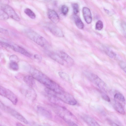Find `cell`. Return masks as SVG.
I'll list each match as a JSON object with an SVG mask.
<instances>
[{"instance_id": "25", "label": "cell", "mask_w": 126, "mask_h": 126, "mask_svg": "<svg viewBox=\"0 0 126 126\" xmlns=\"http://www.w3.org/2000/svg\"><path fill=\"white\" fill-rule=\"evenodd\" d=\"M10 67L11 69L14 71H17L19 69V66L17 63L15 62H11Z\"/></svg>"}, {"instance_id": "16", "label": "cell", "mask_w": 126, "mask_h": 126, "mask_svg": "<svg viewBox=\"0 0 126 126\" xmlns=\"http://www.w3.org/2000/svg\"><path fill=\"white\" fill-rule=\"evenodd\" d=\"M48 56L53 60L62 65L64 64L63 61L57 54L51 51H48L47 53Z\"/></svg>"}, {"instance_id": "30", "label": "cell", "mask_w": 126, "mask_h": 126, "mask_svg": "<svg viewBox=\"0 0 126 126\" xmlns=\"http://www.w3.org/2000/svg\"><path fill=\"white\" fill-rule=\"evenodd\" d=\"M10 62H18L19 61V59L17 56L15 55L11 56L9 58Z\"/></svg>"}, {"instance_id": "33", "label": "cell", "mask_w": 126, "mask_h": 126, "mask_svg": "<svg viewBox=\"0 0 126 126\" xmlns=\"http://www.w3.org/2000/svg\"><path fill=\"white\" fill-rule=\"evenodd\" d=\"M0 32L4 34H7L8 31L0 27Z\"/></svg>"}, {"instance_id": "35", "label": "cell", "mask_w": 126, "mask_h": 126, "mask_svg": "<svg viewBox=\"0 0 126 126\" xmlns=\"http://www.w3.org/2000/svg\"><path fill=\"white\" fill-rule=\"evenodd\" d=\"M34 57L36 59L39 60H40L42 59V57L41 56L37 54H35L34 55Z\"/></svg>"}, {"instance_id": "29", "label": "cell", "mask_w": 126, "mask_h": 126, "mask_svg": "<svg viewBox=\"0 0 126 126\" xmlns=\"http://www.w3.org/2000/svg\"><path fill=\"white\" fill-rule=\"evenodd\" d=\"M100 93L101 97L103 99L108 102H110V98L107 94L102 92H100Z\"/></svg>"}, {"instance_id": "6", "label": "cell", "mask_w": 126, "mask_h": 126, "mask_svg": "<svg viewBox=\"0 0 126 126\" xmlns=\"http://www.w3.org/2000/svg\"><path fill=\"white\" fill-rule=\"evenodd\" d=\"M89 77L91 81L99 88L105 91H107V87L106 84L97 75L92 73L89 75Z\"/></svg>"}, {"instance_id": "11", "label": "cell", "mask_w": 126, "mask_h": 126, "mask_svg": "<svg viewBox=\"0 0 126 126\" xmlns=\"http://www.w3.org/2000/svg\"><path fill=\"white\" fill-rule=\"evenodd\" d=\"M48 29L50 32L56 36L60 37H62L64 36L62 31L57 27L51 25L48 27Z\"/></svg>"}, {"instance_id": "2", "label": "cell", "mask_w": 126, "mask_h": 126, "mask_svg": "<svg viewBox=\"0 0 126 126\" xmlns=\"http://www.w3.org/2000/svg\"><path fill=\"white\" fill-rule=\"evenodd\" d=\"M54 111L68 124L70 126H77L76 117L66 108L58 105L52 106Z\"/></svg>"}, {"instance_id": "34", "label": "cell", "mask_w": 126, "mask_h": 126, "mask_svg": "<svg viewBox=\"0 0 126 126\" xmlns=\"http://www.w3.org/2000/svg\"><path fill=\"white\" fill-rule=\"evenodd\" d=\"M0 1L2 4H8L9 2L8 0H0Z\"/></svg>"}, {"instance_id": "31", "label": "cell", "mask_w": 126, "mask_h": 126, "mask_svg": "<svg viewBox=\"0 0 126 126\" xmlns=\"http://www.w3.org/2000/svg\"><path fill=\"white\" fill-rule=\"evenodd\" d=\"M120 66L122 69L125 72H126V63L124 62H122L120 63Z\"/></svg>"}, {"instance_id": "26", "label": "cell", "mask_w": 126, "mask_h": 126, "mask_svg": "<svg viewBox=\"0 0 126 126\" xmlns=\"http://www.w3.org/2000/svg\"><path fill=\"white\" fill-rule=\"evenodd\" d=\"M103 24L102 22L100 20L98 21L96 24V29L97 30H100L103 28Z\"/></svg>"}, {"instance_id": "12", "label": "cell", "mask_w": 126, "mask_h": 126, "mask_svg": "<svg viewBox=\"0 0 126 126\" xmlns=\"http://www.w3.org/2000/svg\"><path fill=\"white\" fill-rule=\"evenodd\" d=\"M82 13L86 22L88 24L91 23L92 21V17L90 9L87 7H84L82 9Z\"/></svg>"}, {"instance_id": "15", "label": "cell", "mask_w": 126, "mask_h": 126, "mask_svg": "<svg viewBox=\"0 0 126 126\" xmlns=\"http://www.w3.org/2000/svg\"><path fill=\"white\" fill-rule=\"evenodd\" d=\"M82 118L90 126H100V125L93 118L87 115L82 116Z\"/></svg>"}, {"instance_id": "37", "label": "cell", "mask_w": 126, "mask_h": 126, "mask_svg": "<svg viewBox=\"0 0 126 126\" xmlns=\"http://www.w3.org/2000/svg\"><path fill=\"white\" fill-rule=\"evenodd\" d=\"M16 126H24L23 125H22V124L20 123H17L16 124Z\"/></svg>"}, {"instance_id": "14", "label": "cell", "mask_w": 126, "mask_h": 126, "mask_svg": "<svg viewBox=\"0 0 126 126\" xmlns=\"http://www.w3.org/2000/svg\"><path fill=\"white\" fill-rule=\"evenodd\" d=\"M37 108L38 112L42 115L47 118H52V114L49 111L40 106H37Z\"/></svg>"}, {"instance_id": "3", "label": "cell", "mask_w": 126, "mask_h": 126, "mask_svg": "<svg viewBox=\"0 0 126 126\" xmlns=\"http://www.w3.org/2000/svg\"><path fill=\"white\" fill-rule=\"evenodd\" d=\"M45 91L47 94L53 95L60 100L68 104L75 105L77 102L71 94L64 91L59 93H56L46 88Z\"/></svg>"}, {"instance_id": "28", "label": "cell", "mask_w": 126, "mask_h": 126, "mask_svg": "<svg viewBox=\"0 0 126 126\" xmlns=\"http://www.w3.org/2000/svg\"><path fill=\"white\" fill-rule=\"evenodd\" d=\"M61 11L62 13L64 15H66L68 11V7L65 5H63L61 8Z\"/></svg>"}, {"instance_id": "4", "label": "cell", "mask_w": 126, "mask_h": 126, "mask_svg": "<svg viewBox=\"0 0 126 126\" xmlns=\"http://www.w3.org/2000/svg\"><path fill=\"white\" fill-rule=\"evenodd\" d=\"M27 35L30 39L40 46L45 47L48 44V42L45 38L33 31H28Z\"/></svg>"}, {"instance_id": "13", "label": "cell", "mask_w": 126, "mask_h": 126, "mask_svg": "<svg viewBox=\"0 0 126 126\" xmlns=\"http://www.w3.org/2000/svg\"><path fill=\"white\" fill-rule=\"evenodd\" d=\"M47 14L48 17L54 23L57 24L59 22V17L55 11L49 9L48 11Z\"/></svg>"}, {"instance_id": "23", "label": "cell", "mask_w": 126, "mask_h": 126, "mask_svg": "<svg viewBox=\"0 0 126 126\" xmlns=\"http://www.w3.org/2000/svg\"><path fill=\"white\" fill-rule=\"evenodd\" d=\"M9 16L1 9H0V20H5L9 18Z\"/></svg>"}, {"instance_id": "32", "label": "cell", "mask_w": 126, "mask_h": 126, "mask_svg": "<svg viewBox=\"0 0 126 126\" xmlns=\"http://www.w3.org/2000/svg\"><path fill=\"white\" fill-rule=\"evenodd\" d=\"M108 122L109 124L111 126H119V125L116 124V123L113 122L112 121L108 119H107Z\"/></svg>"}, {"instance_id": "36", "label": "cell", "mask_w": 126, "mask_h": 126, "mask_svg": "<svg viewBox=\"0 0 126 126\" xmlns=\"http://www.w3.org/2000/svg\"><path fill=\"white\" fill-rule=\"evenodd\" d=\"M4 42H0V48L3 47Z\"/></svg>"}, {"instance_id": "24", "label": "cell", "mask_w": 126, "mask_h": 126, "mask_svg": "<svg viewBox=\"0 0 126 126\" xmlns=\"http://www.w3.org/2000/svg\"><path fill=\"white\" fill-rule=\"evenodd\" d=\"M105 51L109 56L112 58H115L116 56V54L115 52L108 48H106L105 49Z\"/></svg>"}, {"instance_id": "20", "label": "cell", "mask_w": 126, "mask_h": 126, "mask_svg": "<svg viewBox=\"0 0 126 126\" xmlns=\"http://www.w3.org/2000/svg\"><path fill=\"white\" fill-rule=\"evenodd\" d=\"M114 96L115 100L118 101L121 103V102L125 103V98L122 94L117 93L114 95Z\"/></svg>"}, {"instance_id": "5", "label": "cell", "mask_w": 126, "mask_h": 126, "mask_svg": "<svg viewBox=\"0 0 126 126\" xmlns=\"http://www.w3.org/2000/svg\"><path fill=\"white\" fill-rule=\"evenodd\" d=\"M0 95L9 99L14 105L16 104L17 98L15 94L9 90L0 85Z\"/></svg>"}, {"instance_id": "27", "label": "cell", "mask_w": 126, "mask_h": 126, "mask_svg": "<svg viewBox=\"0 0 126 126\" xmlns=\"http://www.w3.org/2000/svg\"><path fill=\"white\" fill-rule=\"evenodd\" d=\"M72 6L73 8V12L75 15L77 14L79 12V6L76 3L72 4Z\"/></svg>"}, {"instance_id": "22", "label": "cell", "mask_w": 126, "mask_h": 126, "mask_svg": "<svg viewBox=\"0 0 126 126\" xmlns=\"http://www.w3.org/2000/svg\"><path fill=\"white\" fill-rule=\"evenodd\" d=\"M25 13L31 18L34 19L36 17L35 14L31 9L27 8L24 10Z\"/></svg>"}, {"instance_id": "7", "label": "cell", "mask_w": 126, "mask_h": 126, "mask_svg": "<svg viewBox=\"0 0 126 126\" xmlns=\"http://www.w3.org/2000/svg\"><path fill=\"white\" fill-rule=\"evenodd\" d=\"M3 111L8 113L24 123L26 124H28V121L24 117L16 111L9 107L5 106Z\"/></svg>"}, {"instance_id": "1", "label": "cell", "mask_w": 126, "mask_h": 126, "mask_svg": "<svg viewBox=\"0 0 126 126\" xmlns=\"http://www.w3.org/2000/svg\"><path fill=\"white\" fill-rule=\"evenodd\" d=\"M29 71L31 76L34 79L44 85L46 88L56 93L64 91L57 83L38 70L32 67Z\"/></svg>"}, {"instance_id": "21", "label": "cell", "mask_w": 126, "mask_h": 126, "mask_svg": "<svg viewBox=\"0 0 126 126\" xmlns=\"http://www.w3.org/2000/svg\"><path fill=\"white\" fill-rule=\"evenodd\" d=\"M58 74L60 77L66 81H69L70 80L69 76L66 73L60 71L58 73Z\"/></svg>"}, {"instance_id": "10", "label": "cell", "mask_w": 126, "mask_h": 126, "mask_svg": "<svg viewBox=\"0 0 126 126\" xmlns=\"http://www.w3.org/2000/svg\"><path fill=\"white\" fill-rule=\"evenodd\" d=\"M11 48L28 57L30 58L32 56V55L25 49L16 44L11 45Z\"/></svg>"}, {"instance_id": "17", "label": "cell", "mask_w": 126, "mask_h": 126, "mask_svg": "<svg viewBox=\"0 0 126 126\" xmlns=\"http://www.w3.org/2000/svg\"><path fill=\"white\" fill-rule=\"evenodd\" d=\"M114 109L119 113L124 115L125 112L122 104L120 102L115 100L113 104Z\"/></svg>"}, {"instance_id": "38", "label": "cell", "mask_w": 126, "mask_h": 126, "mask_svg": "<svg viewBox=\"0 0 126 126\" xmlns=\"http://www.w3.org/2000/svg\"><path fill=\"white\" fill-rule=\"evenodd\" d=\"M49 2L51 1L52 0H45Z\"/></svg>"}, {"instance_id": "18", "label": "cell", "mask_w": 126, "mask_h": 126, "mask_svg": "<svg viewBox=\"0 0 126 126\" xmlns=\"http://www.w3.org/2000/svg\"><path fill=\"white\" fill-rule=\"evenodd\" d=\"M34 79L31 76L27 75L23 78V80L29 86L32 87L35 84Z\"/></svg>"}, {"instance_id": "9", "label": "cell", "mask_w": 126, "mask_h": 126, "mask_svg": "<svg viewBox=\"0 0 126 126\" xmlns=\"http://www.w3.org/2000/svg\"><path fill=\"white\" fill-rule=\"evenodd\" d=\"M57 53L63 61L66 62L69 65H72L74 64L73 60L65 52L62 51H59Z\"/></svg>"}, {"instance_id": "8", "label": "cell", "mask_w": 126, "mask_h": 126, "mask_svg": "<svg viewBox=\"0 0 126 126\" xmlns=\"http://www.w3.org/2000/svg\"><path fill=\"white\" fill-rule=\"evenodd\" d=\"M2 9L7 15L13 19L19 21L20 18L14 9L8 4H2L1 6Z\"/></svg>"}, {"instance_id": "19", "label": "cell", "mask_w": 126, "mask_h": 126, "mask_svg": "<svg viewBox=\"0 0 126 126\" xmlns=\"http://www.w3.org/2000/svg\"><path fill=\"white\" fill-rule=\"evenodd\" d=\"M73 18L78 28L80 29H83L84 27V25L80 18L76 15H73Z\"/></svg>"}]
</instances>
